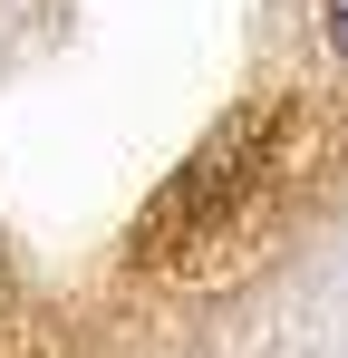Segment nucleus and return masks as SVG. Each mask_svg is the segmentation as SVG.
I'll return each instance as SVG.
<instances>
[{
  "instance_id": "f257e3e1",
  "label": "nucleus",
  "mask_w": 348,
  "mask_h": 358,
  "mask_svg": "<svg viewBox=\"0 0 348 358\" xmlns=\"http://www.w3.org/2000/svg\"><path fill=\"white\" fill-rule=\"evenodd\" d=\"M271 107H242L223 117L184 165L165 175V194L145 203V223H136V262L145 271H174V281H194V271H213L242 233V213L261 203V184H271Z\"/></svg>"
},
{
  "instance_id": "f03ea898",
  "label": "nucleus",
  "mask_w": 348,
  "mask_h": 358,
  "mask_svg": "<svg viewBox=\"0 0 348 358\" xmlns=\"http://www.w3.org/2000/svg\"><path fill=\"white\" fill-rule=\"evenodd\" d=\"M319 29H329V59L348 68V0H319Z\"/></svg>"
}]
</instances>
